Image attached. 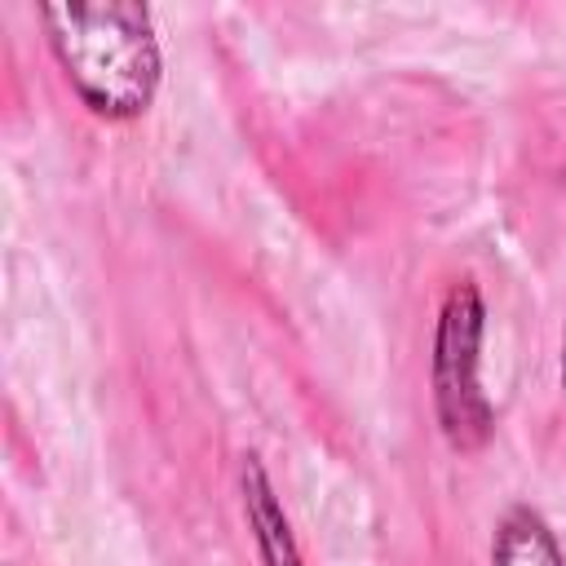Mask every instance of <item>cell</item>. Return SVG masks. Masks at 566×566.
I'll use <instances>...</instances> for the list:
<instances>
[{"label": "cell", "instance_id": "4", "mask_svg": "<svg viewBox=\"0 0 566 566\" xmlns=\"http://www.w3.org/2000/svg\"><path fill=\"white\" fill-rule=\"evenodd\" d=\"M491 566H566V557H562L557 535L548 531V522L535 509L513 504L495 526Z\"/></svg>", "mask_w": 566, "mask_h": 566}, {"label": "cell", "instance_id": "5", "mask_svg": "<svg viewBox=\"0 0 566 566\" xmlns=\"http://www.w3.org/2000/svg\"><path fill=\"white\" fill-rule=\"evenodd\" d=\"M562 389H566V332H562Z\"/></svg>", "mask_w": 566, "mask_h": 566}, {"label": "cell", "instance_id": "3", "mask_svg": "<svg viewBox=\"0 0 566 566\" xmlns=\"http://www.w3.org/2000/svg\"><path fill=\"white\" fill-rule=\"evenodd\" d=\"M239 491H243V517L252 526V539H256V553H261V566H305L301 562V548L292 539V526H287V513L270 486V473L261 469L256 455H243V469H239Z\"/></svg>", "mask_w": 566, "mask_h": 566}, {"label": "cell", "instance_id": "1", "mask_svg": "<svg viewBox=\"0 0 566 566\" xmlns=\"http://www.w3.org/2000/svg\"><path fill=\"white\" fill-rule=\"evenodd\" d=\"M49 44L88 111L133 119L159 88V40L146 4L133 0H62L40 9Z\"/></svg>", "mask_w": 566, "mask_h": 566}, {"label": "cell", "instance_id": "2", "mask_svg": "<svg viewBox=\"0 0 566 566\" xmlns=\"http://www.w3.org/2000/svg\"><path fill=\"white\" fill-rule=\"evenodd\" d=\"M482 332H486L482 287L473 279H455L442 296L438 327H433V354H429L433 411H438L442 438L455 451H482L495 424L491 398L482 394V380H478Z\"/></svg>", "mask_w": 566, "mask_h": 566}]
</instances>
